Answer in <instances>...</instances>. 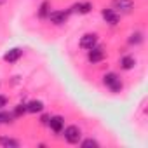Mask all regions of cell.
I'll return each mask as SVG.
<instances>
[{
  "label": "cell",
  "instance_id": "cell-1",
  "mask_svg": "<svg viewBox=\"0 0 148 148\" xmlns=\"http://www.w3.org/2000/svg\"><path fill=\"white\" fill-rule=\"evenodd\" d=\"M63 136H64V141L68 145H79V141L82 139V129L75 124L71 125H64V129L61 131Z\"/></svg>",
  "mask_w": 148,
  "mask_h": 148
},
{
  "label": "cell",
  "instance_id": "cell-2",
  "mask_svg": "<svg viewBox=\"0 0 148 148\" xmlns=\"http://www.w3.org/2000/svg\"><path fill=\"white\" fill-rule=\"evenodd\" d=\"M103 84L112 92H120L122 87H124V84H122V80L119 77V73H115V71H106L105 73V75H103Z\"/></svg>",
  "mask_w": 148,
  "mask_h": 148
},
{
  "label": "cell",
  "instance_id": "cell-3",
  "mask_svg": "<svg viewBox=\"0 0 148 148\" xmlns=\"http://www.w3.org/2000/svg\"><path fill=\"white\" fill-rule=\"evenodd\" d=\"M70 16H71V12H70L68 9H66V11L56 9V11H51V12H49L47 21H49L51 25H54V26H63V25H66V23H68Z\"/></svg>",
  "mask_w": 148,
  "mask_h": 148
},
{
  "label": "cell",
  "instance_id": "cell-4",
  "mask_svg": "<svg viewBox=\"0 0 148 148\" xmlns=\"http://www.w3.org/2000/svg\"><path fill=\"white\" fill-rule=\"evenodd\" d=\"M105 58H106V49L99 44L87 51V63L89 64H99L101 61H105Z\"/></svg>",
  "mask_w": 148,
  "mask_h": 148
},
{
  "label": "cell",
  "instance_id": "cell-5",
  "mask_svg": "<svg viewBox=\"0 0 148 148\" xmlns=\"http://www.w3.org/2000/svg\"><path fill=\"white\" fill-rule=\"evenodd\" d=\"M98 44H99V35L94 33V32L84 33V35L80 37V40H79V47H80L82 51H89V49H92V47L98 45Z\"/></svg>",
  "mask_w": 148,
  "mask_h": 148
},
{
  "label": "cell",
  "instance_id": "cell-6",
  "mask_svg": "<svg viewBox=\"0 0 148 148\" xmlns=\"http://www.w3.org/2000/svg\"><path fill=\"white\" fill-rule=\"evenodd\" d=\"M92 9H94L92 2H89V0H80V2H75V4H73L68 11H70L71 14H80V16H86V14H89Z\"/></svg>",
  "mask_w": 148,
  "mask_h": 148
},
{
  "label": "cell",
  "instance_id": "cell-7",
  "mask_svg": "<svg viewBox=\"0 0 148 148\" xmlns=\"http://www.w3.org/2000/svg\"><path fill=\"white\" fill-rule=\"evenodd\" d=\"M101 18H103L105 23H108L110 26H117V25L120 23V14H119L115 9H112V7L101 9Z\"/></svg>",
  "mask_w": 148,
  "mask_h": 148
},
{
  "label": "cell",
  "instance_id": "cell-8",
  "mask_svg": "<svg viewBox=\"0 0 148 148\" xmlns=\"http://www.w3.org/2000/svg\"><path fill=\"white\" fill-rule=\"evenodd\" d=\"M112 9H115L119 14H129L134 9L132 0H112Z\"/></svg>",
  "mask_w": 148,
  "mask_h": 148
},
{
  "label": "cell",
  "instance_id": "cell-9",
  "mask_svg": "<svg viewBox=\"0 0 148 148\" xmlns=\"http://www.w3.org/2000/svg\"><path fill=\"white\" fill-rule=\"evenodd\" d=\"M47 127L54 132V134H61V131L64 129V117L63 115H51Z\"/></svg>",
  "mask_w": 148,
  "mask_h": 148
},
{
  "label": "cell",
  "instance_id": "cell-10",
  "mask_svg": "<svg viewBox=\"0 0 148 148\" xmlns=\"http://www.w3.org/2000/svg\"><path fill=\"white\" fill-rule=\"evenodd\" d=\"M23 54H25V51L21 49V47H12V49H9L5 54H4V61L5 63H9V64H14V63H18L21 58H23Z\"/></svg>",
  "mask_w": 148,
  "mask_h": 148
},
{
  "label": "cell",
  "instance_id": "cell-11",
  "mask_svg": "<svg viewBox=\"0 0 148 148\" xmlns=\"http://www.w3.org/2000/svg\"><path fill=\"white\" fill-rule=\"evenodd\" d=\"M26 110H28V113H42L44 110H45V105H44V101L42 99H32V101H28L26 103Z\"/></svg>",
  "mask_w": 148,
  "mask_h": 148
},
{
  "label": "cell",
  "instance_id": "cell-12",
  "mask_svg": "<svg viewBox=\"0 0 148 148\" xmlns=\"http://www.w3.org/2000/svg\"><path fill=\"white\" fill-rule=\"evenodd\" d=\"M119 64H120V68H122V70H125V71L134 70V66H136V58H134L132 54H125V56H122V58H120Z\"/></svg>",
  "mask_w": 148,
  "mask_h": 148
},
{
  "label": "cell",
  "instance_id": "cell-13",
  "mask_svg": "<svg viewBox=\"0 0 148 148\" xmlns=\"http://www.w3.org/2000/svg\"><path fill=\"white\" fill-rule=\"evenodd\" d=\"M0 146L2 148H19L21 141L12 136H0Z\"/></svg>",
  "mask_w": 148,
  "mask_h": 148
},
{
  "label": "cell",
  "instance_id": "cell-14",
  "mask_svg": "<svg viewBox=\"0 0 148 148\" xmlns=\"http://www.w3.org/2000/svg\"><path fill=\"white\" fill-rule=\"evenodd\" d=\"M51 9H52L51 0H42V4L38 5V11H37V16H38V19H47V16H49Z\"/></svg>",
  "mask_w": 148,
  "mask_h": 148
},
{
  "label": "cell",
  "instance_id": "cell-15",
  "mask_svg": "<svg viewBox=\"0 0 148 148\" xmlns=\"http://www.w3.org/2000/svg\"><path fill=\"white\" fill-rule=\"evenodd\" d=\"M14 120H16V117L12 115V112H9L5 108L0 110V125H11V124H14Z\"/></svg>",
  "mask_w": 148,
  "mask_h": 148
},
{
  "label": "cell",
  "instance_id": "cell-16",
  "mask_svg": "<svg viewBox=\"0 0 148 148\" xmlns=\"http://www.w3.org/2000/svg\"><path fill=\"white\" fill-rule=\"evenodd\" d=\"M127 42H129V45H141L143 42H145V35H143V32H132L129 37H127Z\"/></svg>",
  "mask_w": 148,
  "mask_h": 148
},
{
  "label": "cell",
  "instance_id": "cell-17",
  "mask_svg": "<svg viewBox=\"0 0 148 148\" xmlns=\"http://www.w3.org/2000/svg\"><path fill=\"white\" fill-rule=\"evenodd\" d=\"M12 115L16 117V119H21V117H25L26 113H28V110H26V103H18L12 110Z\"/></svg>",
  "mask_w": 148,
  "mask_h": 148
},
{
  "label": "cell",
  "instance_id": "cell-18",
  "mask_svg": "<svg viewBox=\"0 0 148 148\" xmlns=\"http://www.w3.org/2000/svg\"><path fill=\"white\" fill-rule=\"evenodd\" d=\"M79 145H80L82 148H98V146H99V141L94 139V138H86V139H80Z\"/></svg>",
  "mask_w": 148,
  "mask_h": 148
},
{
  "label": "cell",
  "instance_id": "cell-19",
  "mask_svg": "<svg viewBox=\"0 0 148 148\" xmlns=\"http://www.w3.org/2000/svg\"><path fill=\"white\" fill-rule=\"evenodd\" d=\"M5 106H9V98L5 94H0V110L5 108Z\"/></svg>",
  "mask_w": 148,
  "mask_h": 148
},
{
  "label": "cell",
  "instance_id": "cell-20",
  "mask_svg": "<svg viewBox=\"0 0 148 148\" xmlns=\"http://www.w3.org/2000/svg\"><path fill=\"white\" fill-rule=\"evenodd\" d=\"M49 117H51L49 113H44V115L40 117V124H44V125H47V122H49Z\"/></svg>",
  "mask_w": 148,
  "mask_h": 148
},
{
  "label": "cell",
  "instance_id": "cell-21",
  "mask_svg": "<svg viewBox=\"0 0 148 148\" xmlns=\"http://www.w3.org/2000/svg\"><path fill=\"white\" fill-rule=\"evenodd\" d=\"M2 4H5V0H0V5H2Z\"/></svg>",
  "mask_w": 148,
  "mask_h": 148
}]
</instances>
